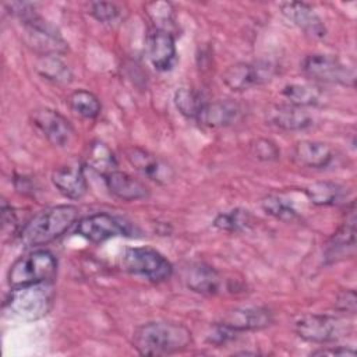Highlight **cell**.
<instances>
[{
	"label": "cell",
	"mask_w": 357,
	"mask_h": 357,
	"mask_svg": "<svg viewBox=\"0 0 357 357\" xmlns=\"http://www.w3.org/2000/svg\"><path fill=\"white\" fill-rule=\"evenodd\" d=\"M312 356H340V357H354L356 351L354 349L346 347V346H328L325 349H318L311 353Z\"/></svg>",
	"instance_id": "cell-37"
},
{
	"label": "cell",
	"mask_w": 357,
	"mask_h": 357,
	"mask_svg": "<svg viewBox=\"0 0 357 357\" xmlns=\"http://www.w3.org/2000/svg\"><path fill=\"white\" fill-rule=\"evenodd\" d=\"M1 229L4 236H14L17 233L20 234L18 231L20 223H18L17 212L6 201L1 202Z\"/></svg>",
	"instance_id": "cell-34"
},
{
	"label": "cell",
	"mask_w": 357,
	"mask_h": 357,
	"mask_svg": "<svg viewBox=\"0 0 357 357\" xmlns=\"http://www.w3.org/2000/svg\"><path fill=\"white\" fill-rule=\"evenodd\" d=\"M85 163L103 177L117 170V159L113 151L100 139L88 144L85 151Z\"/></svg>",
	"instance_id": "cell-24"
},
{
	"label": "cell",
	"mask_w": 357,
	"mask_h": 357,
	"mask_svg": "<svg viewBox=\"0 0 357 357\" xmlns=\"http://www.w3.org/2000/svg\"><path fill=\"white\" fill-rule=\"evenodd\" d=\"M276 74V66L268 60L238 61L222 74V82L234 92H241L268 84Z\"/></svg>",
	"instance_id": "cell-9"
},
{
	"label": "cell",
	"mask_w": 357,
	"mask_h": 357,
	"mask_svg": "<svg viewBox=\"0 0 357 357\" xmlns=\"http://www.w3.org/2000/svg\"><path fill=\"white\" fill-rule=\"evenodd\" d=\"M243 116L241 106L231 99H219L213 102H206L198 123L211 128H226L236 124Z\"/></svg>",
	"instance_id": "cell-20"
},
{
	"label": "cell",
	"mask_w": 357,
	"mask_h": 357,
	"mask_svg": "<svg viewBox=\"0 0 357 357\" xmlns=\"http://www.w3.org/2000/svg\"><path fill=\"white\" fill-rule=\"evenodd\" d=\"M75 233L91 243L99 244L119 236H134L135 229L121 216L99 212L79 219L75 226Z\"/></svg>",
	"instance_id": "cell-8"
},
{
	"label": "cell",
	"mask_w": 357,
	"mask_h": 357,
	"mask_svg": "<svg viewBox=\"0 0 357 357\" xmlns=\"http://www.w3.org/2000/svg\"><path fill=\"white\" fill-rule=\"evenodd\" d=\"M52 183L61 195L70 199L82 198L88 190L84 165L79 160H71L54 169Z\"/></svg>",
	"instance_id": "cell-16"
},
{
	"label": "cell",
	"mask_w": 357,
	"mask_h": 357,
	"mask_svg": "<svg viewBox=\"0 0 357 357\" xmlns=\"http://www.w3.org/2000/svg\"><path fill=\"white\" fill-rule=\"evenodd\" d=\"M67 103L75 114L84 119H95L100 113V100L95 93L86 89H77L70 93Z\"/></svg>",
	"instance_id": "cell-29"
},
{
	"label": "cell",
	"mask_w": 357,
	"mask_h": 357,
	"mask_svg": "<svg viewBox=\"0 0 357 357\" xmlns=\"http://www.w3.org/2000/svg\"><path fill=\"white\" fill-rule=\"evenodd\" d=\"M282 95L287 103L298 107L315 106L321 99L319 88L312 84H287L283 86Z\"/></svg>",
	"instance_id": "cell-28"
},
{
	"label": "cell",
	"mask_w": 357,
	"mask_h": 357,
	"mask_svg": "<svg viewBox=\"0 0 357 357\" xmlns=\"http://www.w3.org/2000/svg\"><path fill=\"white\" fill-rule=\"evenodd\" d=\"M265 121L284 131H301L312 124L311 116L298 106L290 103H275L266 107Z\"/></svg>",
	"instance_id": "cell-19"
},
{
	"label": "cell",
	"mask_w": 357,
	"mask_h": 357,
	"mask_svg": "<svg viewBox=\"0 0 357 357\" xmlns=\"http://www.w3.org/2000/svg\"><path fill=\"white\" fill-rule=\"evenodd\" d=\"M181 280L184 284L204 296H218L226 290H230L229 279L205 262H191L181 271Z\"/></svg>",
	"instance_id": "cell-10"
},
{
	"label": "cell",
	"mask_w": 357,
	"mask_h": 357,
	"mask_svg": "<svg viewBox=\"0 0 357 357\" xmlns=\"http://www.w3.org/2000/svg\"><path fill=\"white\" fill-rule=\"evenodd\" d=\"M251 155L261 162H273L280 156L278 145L268 138H257L250 144Z\"/></svg>",
	"instance_id": "cell-32"
},
{
	"label": "cell",
	"mask_w": 357,
	"mask_h": 357,
	"mask_svg": "<svg viewBox=\"0 0 357 357\" xmlns=\"http://www.w3.org/2000/svg\"><path fill=\"white\" fill-rule=\"evenodd\" d=\"M298 337L310 343L336 342L351 332V324L347 318L328 314H305L294 324Z\"/></svg>",
	"instance_id": "cell-6"
},
{
	"label": "cell",
	"mask_w": 357,
	"mask_h": 357,
	"mask_svg": "<svg viewBox=\"0 0 357 357\" xmlns=\"http://www.w3.org/2000/svg\"><path fill=\"white\" fill-rule=\"evenodd\" d=\"M308 201L318 206H333L346 198V188L335 181H317L304 188Z\"/></svg>",
	"instance_id": "cell-23"
},
{
	"label": "cell",
	"mask_w": 357,
	"mask_h": 357,
	"mask_svg": "<svg viewBox=\"0 0 357 357\" xmlns=\"http://www.w3.org/2000/svg\"><path fill=\"white\" fill-rule=\"evenodd\" d=\"M124 155L128 163L151 181L167 184L173 178V169L163 159L144 148L130 146L124 151Z\"/></svg>",
	"instance_id": "cell-14"
},
{
	"label": "cell",
	"mask_w": 357,
	"mask_h": 357,
	"mask_svg": "<svg viewBox=\"0 0 357 357\" xmlns=\"http://www.w3.org/2000/svg\"><path fill=\"white\" fill-rule=\"evenodd\" d=\"M56 272L57 259L53 252L45 248H38L21 255L11 264L7 272V283L13 289L52 282Z\"/></svg>",
	"instance_id": "cell-4"
},
{
	"label": "cell",
	"mask_w": 357,
	"mask_h": 357,
	"mask_svg": "<svg viewBox=\"0 0 357 357\" xmlns=\"http://www.w3.org/2000/svg\"><path fill=\"white\" fill-rule=\"evenodd\" d=\"M280 13L293 25H296L305 35L314 39H322L326 35V26L322 18L307 3H300V1L282 3Z\"/></svg>",
	"instance_id": "cell-17"
},
{
	"label": "cell",
	"mask_w": 357,
	"mask_h": 357,
	"mask_svg": "<svg viewBox=\"0 0 357 357\" xmlns=\"http://www.w3.org/2000/svg\"><path fill=\"white\" fill-rule=\"evenodd\" d=\"M354 251H356V208H354V202L351 201L343 223L326 244L325 259L326 262H337L347 257H353Z\"/></svg>",
	"instance_id": "cell-15"
},
{
	"label": "cell",
	"mask_w": 357,
	"mask_h": 357,
	"mask_svg": "<svg viewBox=\"0 0 357 357\" xmlns=\"http://www.w3.org/2000/svg\"><path fill=\"white\" fill-rule=\"evenodd\" d=\"M192 344L191 331L178 322L152 321L132 333L134 349L144 356H166L183 351Z\"/></svg>",
	"instance_id": "cell-1"
},
{
	"label": "cell",
	"mask_w": 357,
	"mask_h": 357,
	"mask_svg": "<svg viewBox=\"0 0 357 357\" xmlns=\"http://www.w3.org/2000/svg\"><path fill=\"white\" fill-rule=\"evenodd\" d=\"M218 322L236 331L237 333L261 331L273 324V312L269 308L259 305L234 307L227 310Z\"/></svg>",
	"instance_id": "cell-13"
},
{
	"label": "cell",
	"mask_w": 357,
	"mask_h": 357,
	"mask_svg": "<svg viewBox=\"0 0 357 357\" xmlns=\"http://www.w3.org/2000/svg\"><path fill=\"white\" fill-rule=\"evenodd\" d=\"M53 298L54 290L52 282L13 287L3 303V312L20 321H36L50 311Z\"/></svg>",
	"instance_id": "cell-3"
},
{
	"label": "cell",
	"mask_w": 357,
	"mask_h": 357,
	"mask_svg": "<svg viewBox=\"0 0 357 357\" xmlns=\"http://www.w3.org/2000/svg\"><path fill=\"white\" fill-rule=\"evenodd\" d=\"M33 127L54 146H66L74 137L71 123L57 110L50 107H38L31 112Z\"/></svg>",
	"instance_id": "cell-11"
},
{
	"label": "cell",
	"mask_w": 357,
	"mask_h": 357,
	"mask_svg": "<svg viewBox=\"0 0 357 357\" xmlns=\"http://www.w3.org/2000/svg\"><path fill=\"white\" fill-rule=\"evenodd\" d=\"M103 180L109 192L121 201H137L149 197V188L145 183L126 172L114 170L106 174Z\"/></svg>",
	"instance_id": "cell-22"
},
{
	"label": "cell",
	"mask_w": 357,
	"mask_h": 357,
	"mask_svg": "<svg viewBox=\"0 0 357 357\" xmlns=\"http://www.w3.org/2000/svg\"><path fill=\"white\" fill-rule=\"evenodd\" d=\"M301 70L312 81L354 86V68L346 66L336 56L332 54H308L301 61Z\"/></svg>",
	"instance_id": "cell-7"
},
{
	"label": "cell",
	"mask_w": 357,
	"mask_h": 357,
	"mask_svg": "<svg viewBox=\"0 0 357 357\" xmlns=\"http://www.w3.org/2000/svg\"><path fill=\"white\" fill-rule=\"evenodd\" d=\"M335 159L332 146L322 141L303 139L293 146V160L308 169H325Z\"/></svg>",
	"instance_id": "cell-21"
},
{
	"label": "cell",
	"mask_w": 357,
	"mask_h": 357,
	"mask_svg": "<svg viewBox=\"0 0 357 357\" xmlns=\"http://www.w3.org/2000/svg\"><path fill=\"white\" fill-rule=\"evenodd\" d=\"M149 61L158 71H170L177 63V50L173 33L153 28L146 39Z\"/></svg>",
	"instance_id": "cell-18"
},
{
	"label": "cell",
	"mask_w": 357,
	"mask_h": 357,
	"mask_svg": "<svg viewBox=\"0 0 357 357\" xmlns=\"http://www.w3.org/2000/svg\"><path fill=\"white\" fill-rule=\"evenodd\" d=\"M218 230L226 233H241L252 226V215L248 209L233 208L220 212L212 223Z\"/></svg>",
	"instance_id": "cell-27"
},
{
	"label": "cell",
	"mask_w": 357,
	"mask_h": 357,
	"mask_svg": "<svg viewBox=\"0 0 357 357\" xmlns=\"http://www.w3.org/2000/svg\"><path fill=\"white\" fill-rule=\"evenodd\" d=\"M78 208L56 205L35 213L20 230V238L26 247L49 244L64 234L77 220Z\"/></svg>",
	"instance_id": "cell-2"
},
{
	"label": "cell",
	"mask_w": 357,
	"mask_h": 357,
	"mask_svg": "<svg viewBox=\"0 0 357 357\" xmlns=\"http://www.w3.org/2000/svg\"><path fill=\"white\" fill-rule=\"evenodd\" d=\"M236 335H237L236 331H233V329H230V328L216 322L213 325L212 332L208 335V342L212 343V344L220 346V344H226L229 340H233Z\"/></svg>",
	"instance_id": "cell-36"
},
{
	"label": "cell",
	"mask_w": 357,
	"mask_h": 357,
	"mask_svg": "<svg viewBox=\"0 0 357 357\" xmlns=\"http://www.w3.org/2000/svg\"><path fill=\"white\" fill-rule=\"evenodd\" d=\"M173 102L176 109L180 112V114L197 121L206 103V99L199 91L194 88L180 86L174 92Z\"/></svg>",
	"instance_id": "cell-26"
},
{
	"label": "cell",
	"mask_w": 357,
	"mask_h": 357,
	"mask_svg": "<svg viewBox=\"0 0 357 357\" xmlns=\"http://www.w3.org/2000/svg\"><path fill=\"white\" fill-rule=\"evenodd\" d=\"M26 29L28 43L40 56L45 54H61L67 50V45L57 31L43 21L36 13H32L21 21Z\"/></svg>",
	"instance_id": "cell-12"
},
{
	"label": "cell",
	"mask_w": 357,
	"mask_h": 357,
	"mask_svg": "<svg viewBox=\"0 0 357 357\" xmlns=\"http://www.w3.org/2000/svg\"><path fill=\"white\" fill-rule=\"evenodd\" d=\"M145 13L153 22L156 29L172 31L176 28V14L174 7L169 1H151L145 4Z\"/></svg>",
	"instance_id": "cell-31"
},
{
	"label": "cell",
	"mask_w": 357,
	"mask_h": 357,
	"mask_svg": "<svg viewBox=\"0 0 357 357\" xmlns=\"http://www.w3.org/2000/svg\"><path fill=\"white\" fill-rule=\"evenodd\" d=\"M89 13L96 21H99L102 24H109V22H113L114 20L119 18L120 8L114 3L95 1V3L91 4V11Z\"/></svg>",
	"instance_id": "cell-33"
},
{
	"label": "cell",
	"mask_w": 357,
	"mask_h": 357,
	"mask_svg": "<svg viewBox=\"0 0 357 357\" xmlns=\"http://www.w3.org/2000/svg\"><path fill=\"white\" fill-rule=\"evenodd\" d=\"M35 68L40 77L54 84H68L73 79L70 67L59 57V54H45L36 60Z\"/></svg>",
	"instance_id": "cell-25"
},
{
	"label": "cell",
	"mask_w": 357,
	"mask_h": 357,
	"mask_svg": "<svg viewBox=\"0 0 357 357\" xmlns=\"http://www.w3.org/2000/svg\"><path fill=\"white\" fill-rule=\"evenodd\" d=\"M335 307L343 314H356V291L353 289L340 291L336 297Z\"/></svg>",
	"instance_id": "cell-35"
},
{
	"label": "cell",
	"mask_w": 357,
	"mask_h": 357,
	"mask_svg": "<svg viewBox=\"0 0 357 357\" xmlns=\"http://www.w3.org/2000/svg\"><path fill=\"white\" fill-rule=\"evenodd\" d=\"M121 269L130 275L159 283L173 273L170 261L152 247H130L120 257Z\"/></svg>",
	"instance_id": "cell-5"
},
{
	"label": "cell",
	"mask_w": 357,
	"mask_h": 357,
	"mask_svg": "<svg viewBox=\"0 0 357 357\" xmlns=\"http://www.w3.org/2000/svg\"><path fill=\"white\" fill-rule=\"evenodd\" d=\"M261 208L266 215L282 222H293L298 218V212L291 199L279 194H269L264 197L261 201Z\"/></svg>",
	"instance_id": "cell-30"
}]
</instances>
